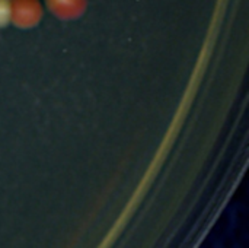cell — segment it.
Here are the masks:
<instances>
[{"mask_svg":"<svg viewBox=\"0 0 249 248\" xmlns=\"http://www.w3.org/2000/svg\"><path fill=\"white\" fill-rule=\"evenodd\" d=\"M12 16V7L9 0H0V26L6 25Z\"/></svg>","mask_w":249,"mask_h":248,"instance_id":"6da1fadb","label":"cell"}]
</instances>
